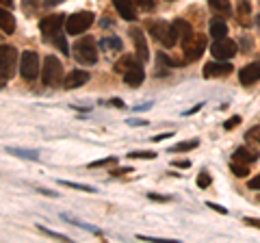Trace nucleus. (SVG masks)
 Listing matches in <instances>:
<instances>
[{"mask_svg":"<svg viewBox=\"0 0 260 243\" xmlns=\"http://www.w3.org/2000/svg\"><path fill=\"white\" fill-rule=\"evenodd\" d=\"M93 20H95V15L91 11L72 13V15H68V22H65V31H68V35H80L91 28Z\"/></svg>","mask_w":260,"mask_h":243,"instance_id":"1","label":"nucleus"},{"mask_svg":"<svg viewBox=\"0 0 260 243\" xmlns=\"http://www.w3.org/2000/svg\"><path fill=\"white\" fill-rule=\"evenodd\" d=\"M150 33L154 35L156 42H160L165 48H174L178 44V33L174 28V24H167V22H152L150 24Z\"/></svg>","mask_w":260,"mask_h":243,"instance_id":"2","label":"nucleus"},{"mask_svg":"<svg viewBox=\"0 0 260 243\" xmlns=\"http://www.w3.org/2000/svg\"><path fill=\"white\" fill-rule=\"evenodd\" d=\"M74 59L83 66H93L98 61V50H95V42L91 37H83L80 42L74 46Z\"/></svg>","mask_w":260,"mask_h":243,"instance_id":"3","label":"nucleus"},{"mask_svg":"<svg viewBox=\"0 0 260 243\" xmlns=\"http://www.w3.org/2000/svg\"><path fill=\"white\" fill-rule=\"evenodd\" d=\"M39 54L35 50H24L20 56V76L24 80H35L39 76Z\"/></svg>","mask_w":260,"mask_h":243,"instance_id":"4","label":"nucleus"},{"mask_svg":"<svg viewBox=\"0 0 260 243\" xmlns=\"http://www.w3.org/2000/svg\"><path fill=\"white\" fill-rule=\"evenodd\" d=\"M15 59H18V50L13 46L3 44L0 48V74H3V85H7V80H11L15 72Z\"/></svg>","mask_w":260,"mask_h":243,"instance_id":"5","label":"nucleus"},{"mask_svg":"<svg viewBox=\"0 0 260 243\" xmlns=\"http://www.w3.org/2000/svg\"><path fill=\"white\" fill-rule=\"evenodd\" d=\"M61 74H63L61 61L56 59L54 54H48L46 59H44V70H42V80H44V85L54 87V85L61 80Z\"/></svg>","mask_w":260,"mask_h":243,"instance_id":"6","label":"nucleus"},{"mask_svg":"<svg viewBox=\"0 0 260 243\" xmlns=\"http://www.w3.org/2000/svg\"><path fill=\"white\" fill-rule=\"evenodd\" d=\"M210 52H213L215 59L228 61V59H232V56L239 52V46H237V42H234V39L221 37V39H215V44L210 46Z\"/></svg>","mask_w":260,"mask_h":243,"instance_id":"7","label":"nucleus"},{"mask_svg":"<svg viewBox=\"0 0 260 243\" xmlns=\"http://www.w3.org/2000/svg\"><path fill=\"white\" fill-rule=\"evenodd\" d=\"M65 22H68V18H63L61 13L46 15V18L39 22V31H42V35H46V37H54L56 33H61V28L65 26Z\"/></svg>","mask_w":260,"mask_h":243,"instance_id":"8","label":"nucleus"},{"mask_svg":"<svg viewBox=\"0 0 260 243\" xmlns=\"http://www.w3.org/2000/svg\"><path fill=\"white\" fill-rule=\"evenodd\" d=\"M206 50V37L204 35H195L191 42L184 44V59L186 61H198Z\"/></svg>","mask_w":260,"mask_h":243,"instance_id":"9","label":"nucleus"},{"mask_svg":"<svg viewBox=\"0 0 260 243\" xmlns=\"http://www.w3.org/2000/svg\"><path fill=\"white\" fill-rule=\"evenodd\" d=\"M232 74V66L228 61H221V59H215L204 66V76L206 78H221V76H228Z\"/></svg>","mask_w":260,"mask_h":243,"instance_id":"10","label":"nucleus"},{"mask_svg":"<svg viewBox=\"0 0 260 243\" xmlns=\"http://www.w3.org/2000/svg\"><path fill=\"white\" fill-rule=\"evenodd\" d=\"M143 78H145V70L139 61H135L133 66L124 72V80H126L128 87H139L143 83Z\"/></svg>","mask_w":260,"mask_h":243,"instance_id":"11","label":"nucleus"},{"mask_svg":"<svg viewBox=\"0 0 260 243\" xmlns=\"http://www.w3.org/2000/svg\"><path fill=\"white\" fill-rule=\"evenodd\" d=\"M130 37H133V42H135L137 56H139V61H148L150 50H148V39H145L143 31H141V28H133V31H130Z\"/></svg>","mask_w":260,"mask_h":243,"instance_id":"12","label":"nucleus"},{"mask_svg":"<svg viewBox=\"0 0 260 243\" xmlns=\"http://www.w3.org/2000/svg\"><path fill=\"white\" fill-rule=\"evenodd\" d=\"M241 85H254L260 80V63H247L245 68H241L239 72Z\"/></svg>","mask_w":260,"mask_h":243,"instance_id":"13","label":"nucleus"},{"mask_svg":"<svg viewBox=\"0 0 260 243\" xmlns=\"http://www.w3.org/2000/svg\"><path fill=\"white\" fill-rule=\"evenodd\" d=\"M89 72H85V70H72L68 76H65V80H63V85L68 87V89H76V87H83V85H87L89 83Z\"/></svg>","mask_w":260,"mask_h":243,"instance_id":"14","label":"nucleus"},{"mask_svg":"<svg viewBox=\"0 0 260 243\" xmlns=\"http://www.w3.org/2000/svg\"><path fill=\"white\" fill-rule=\"evenodd\" d=\"M174 24V28H176V33H178V39L182 42V46L186 44V42H191V39L195 37V31H193V26L186 20H182V18H178V20H174L172 22Z\"/></svg>","mask_w":260,"mask_h":243,"instance_id":"15","label":"nucleus"},{"mask_svg":"<svg viewBox=\"0 0 260 243\" xmlns=\"http://www.w3.org/2000/svg\"><path fill=\"white\" fill-rule=\"evenodd\" d=\"M135 0H113V5H115V9H117V13L121 15L124 20H128V22H133L137 15H135Z\"/></svg>","mask_w":260,"mask_h":243,"instance_id":"16","label":"nucleus"},{"mask_svg":"<svg viewBox=\"0 0 260 243\" xmlns=\"http://www.w3.org/2000/svg\"><path fill=\"white\" fill-rule=\"evenodd\" d=\"M0 31H3L5 35H11L15 31V20H13V15L7 11V7L0 11Z\"/></svg>","mask_w":260,"mask_h":243,"instance_id":"17","label":"nucleus"},{"mask_svg":"<svg viewBox=\"0 0 260 243\" xmlns=\"http://www.w3.org/2000/svg\"><path fill=\"white\" fill-rule=\"evenodd\" d=\"M258 157L254 155V152H249L247 148H237L234 150V155H232V161L234 163H245V165H249V163H254Z\"/></svg>","mask_w":260,"mask_h":243,"instance_id":"18","label":"nucleus"},{"mask_svg":"<svg viewBox=\"0 0 260 243\" xmlns=\"http://www.w3.org/2000/svg\"><path fill=\"white\" fill-rule=\"evenodd\" d=\"M208 33L213 35L215 39H221V37H225V33H228V26H225V22H221V20H210V24H208Z\"/></svg>","mask_w":260,"mask_h":243,"instance_id":"19","label":"nucleus"},{"mask_svg":"<svg viewBox=\"0 0 260 243\" xmlns=\"http://www.w3.org/2000/svg\"><path fill=\"white\" fill-rule=\"evenodd\" d=\"M9 155H18L22 159H30V161H39V152L37 150H22V148H7Z\"/></svg>","mask_w":260,"mask_h":243,"instance_id":"20","label":"nucleus"},{"mask_svg":"<svg viewBox=\"0 0 260 243\" xmlns=\"http://www.w3.org/2000/svg\"><path fill=\"white\" fill-rule=\"evenodd\" d=\"M133 63H135V59H133L130 54H126V56H121V59L115 63V68H113V70L119 72V74H124V72H126L130 66H133Z\"/></svg>","mask_w":260,"mask_h":243,"instance_id":"21","label":"nucleus"},{"mask_svg":"<svg viewBox=\"0 0 260 243\" xmlns=\"http://www.w3.org/2000/svg\"><path fill=\"white\" fill-rule=\"evenodd\" d=\"M100 46L102 48H113V50H121V48H124V44H121L119 37H107V39H102Z\"/></svg>","mask_w":260,"mask_h":243,"instance_id":"22","label":"nucleus"},{"mask_svg":"<svg viewBox=\"0 0 260 243\" xmlns=\"http://www.w3.org/2000/svg\"><path fill=\"white\" fill-rule=\"evenodd\" d=\"M198 139H191V141H182V143H176L172 152H186V150H193V148H198Z\"/></svg>","mask_w":260,"mask_h":243,"instance_id":"23","label":"nucleus"},{"mask_svg":"<svg viewBox=\"0 0 260 243\" xmlns=\"http://www.w3.org/2000/svg\"><path fill=\"white\" fill-rule=\"evenodd\" d=\"M210 7H213L215 11L230 13V0H210Z\"/></svg>","mask_w":260,"mask_h":243,"instance_id":"24","label":"nucleus"},{"mask_svg":"<svg viewBox=\"0 0 260 243\" xmlns=\"http://www.w3.org/2000/svg\"><path fill=\"white\" fill-rule=\"evenodd\" d=\"M230 169H232V174L237 176V178H245V176H247V172H249V169H247V165H245V163H234V161H232Z\"/></svg>","mask_w":260,"mask_h":243,"instance_id":"25","label":"nucleus"},{"mask_svg":"<svg viewBox=\"0 0 260 243\" xmlns=\"http://www.w3.org/2000/svg\"><path fill=\"white\" fill-rule=\"evenodd\" d=\"M61 185H65V187H72V189H78V191H87V193H93L95 189L89 187V185H78V183H72V180H59Z\"/></svg>","mask_w":260,"mask_h":243,"instance_id":"26","label":"nucleus"},{"mask_svg":"<svg viewBox=\"0 0 260 243\" xmlns=\"http://www.w3.org/2000/svg\"><path fill=\"white\" fill-rule=\"evenodd\" d=\"M128 159H156V152H152V150H137V152H130Z\"/></svg>","mask_w":260,"mask_h":243,"instance_id":"27","label":"nucleus"},{"mask_svg":"<svg viewBox=\"0 0 260 243\" xmlns=\"http://www.w3.org/2000/svg\"><path fill=\"white\" fill-rule=\"evenodd\" d=\"M210 183H213V178H210L208 172H202V174L198 176V187H200V189H208Z\"/></svg>","mask_w":260,"mask_h":243,"instance_id":"28","label":"nucleus"},{"mask_svg":"<svg viewBox=\"0 0 260 243\" xmlns=\"http://www.w3.org/2000/svg\"><path fill=\"white\" fill-rule=\"evenodd\" d=\"M247 139H251V141H256V143H260V126H251L249 131H247Z\"/></svg>","mask_w":260,"mask_h":243,"instance_id":"29","label":"nucleus"},{"mask_svg":"<svg viewBox=\"0 0 260 243\" xmlns=\"http://www.w3.org/2000/svg\"><path fill=\"white\" fill-rule=\"evenodd\" d=\"M115 157H109V159H100V161H93V163H89V167H102V165H111V163H115Z\"/></svg>","mask_w":260,"mask_h":243,"instance_id":"30","label":"nucleus"},{"mask_svg":"<svg viewBox=\"0 0 260 243\" xmlns=\"http://www.w3.org/2000/svg\"><path fill=\"white\" fill-rule=\"evenodd\" d=\"M239 124H241V117H239V115H234V117H230V119L225 122L223 128H225V131H232V128H234V126H239Z\"/></svg>","mask_w":260,"mask_h":243,"instance_id":"31","label":"nucleus"},{"mask_svg":"<svg viewBox=\"0 0 260 243\" xmlns=\"http://www.w3.org/2000/svg\"><path fill=\"white\" fill-rule=\"evenodd\" d=\"M54 44H56V48H61V52H63V54H70L68 44H65V39H63V37H54Z\"/></svg>","mask_w":260,"mask_h":243,"instance_id":"32","label":"nucleus"},{"mask_svg":"<svg viewBox=\"0 0 260 243\" xmlns=\"http://www.w3.org/2000/svg\"><path fill=\"white\" fill-rule=\"evenodd\" d=\"M247 189H254V191H260V174L258 176H254L251 180L247 183Z\"/></svg>","mask_w":260,"mask_h":243,"instance_id":"33","label":"nucleus"},{"mask_svg":"<svg viewBox=\"0 0 260 243\" xmlns=\"http://www.w3.org/2000/svg\"><path fill=\"white\" fill-rule=\"evenodd\" d=\"M42 232H46V234H50V237H56V239H61V241H70L68 237H63V234H59V232H52V230H48V228H44V226H37Z\"/></svg>","mask_w":260,"mask_h":243,"instance_id":"34","label":"nucleus"},{"mask_svg":"<svg viewBox=\"0 0 260 243\" xmlns=\"http://www.w3.org/2000/svg\"><path fill=\"white\" fill-rule=\"evenodd\" d=\"M158 63L162 66V63H165V66H172V68H176V63L169 59V56H165V52H158Z\"/></svg>","mask_w":260,"mask_h":243,"instance_id":"35","label":"nucleus"},{"mask_svg":"<svg viewBox=\"0 0 260 243\" xmlns=\"http://www.w3.org/2000/svg\"><path fill=\"white\" fill-rule=\"evenodd\" d=\"M135 3L139 7H143V9H152L154 7V0H135Z\"/></svg>","mask_w":260,"mask_h":243,"instance_id":"36","label":"nucleus"},{"mask_svg":"<svg viewBox=\"0 0 260 243\" xmlns=\"http://www.w3.org/2000/svg\"><path fill=\"white\" fill-rule=\"evenodd\" d=\"M126 172H133V167H119V169H111V176H121Z\"/></svg>","mask_w":260,"mask_h":243,"instance_id":"37","label":"nucleus"},{"mask_svg":"<svg viewBox=\"0 0 260 243\" xmlns=\"http://www.w3.org/2000/svg\"><path fill=\"white\" fill-rule=\"evenodd\" d=\"M239 13H243V15H247V13H251V7H249L247 3H241V5H239Z\"/></svg>","mask_w":260,"mask_h":243,"instance_id":"38","label":"nucleus"},{"mask_svg":"<svg viewBox=\"0 0 260 243\" xmlns=\"http://www.w3.org/2000/svg\"><path fill=\"white\" fill-rule=\"evenodd\" d=\"M243 222L249 224V226H254V228H260V220H254V217H245Z\"/></svg>","mask_w":260,"mask_h":243,"instance_id":"39","label":"nucleus"},{"mask_svg":"<svg viewBox=\"0 0 260 243\" xmlns=\"http://www.w3.org/2000/svg\"><path fill=\"white\" fill-rule=\"evenodd\" d=\"M206 206H210V208H213V210H219V213H223V215L228 213V210H225L223 206H219V204H215V202H208V204H206Z\"/></svg>","mask_w":260,"mask_h":243,"instance_id":"40","label":"nucleus"},{"mask_svg":"<svg viewBox=\"0 0 260 243\" xmlns=\"http://www.w3.org/2000/svg\"><path fill=\"white\" fill-rule=\"evenodd\" d=\"M128 124L130 126H145L148 122H143V119H128Z\"/></svg>","mask_w":260,"mask_h":243,"instance_id":"41","label":"nucleus"},{"mask_svg":"<svg viewBox=\"0 0 260 243\" xmlns=\"http://www.w3.org/2000/svg\"><path fill=\"white\" fill-rule=\"evenodd\" d=\"M174 165L176 167H189L191 163H189V161H174Z\"/></svg>","mask_w":260,"mask_h":243,"instance_id":"42","label":"nucleus"},{"mask_svg":"<svg viewBox=\"0 0 260 243\" xmlns=\"http://www.w3.org/2000/svg\"><path fill=\"white\" fill-rule=\"evenodd\" d=\"M167 137H172V133H167V135H156V137H152L154 141H162V139H167Z\"/></svg>","mask_w":260,"mask_h":243,"instance_id":"43","label":"nucleus"},{"mask_svg":"<svg viewBox=\"0 0 260 243\" xmlns=\"http://www.w3.org/2000/svg\"><path fill=\"white\" fill-rule=\"evenodd\" d=\"M109 104H115V107H119V109H121V107H124V102H121L119 98H115V100H111Z\"/></svg>","mask_w":260,"mask_h":243,"instance_id":"44","label":"nucleus"},{"mask_svg":"<svg viewBox=\"0 0 260 243\" xmlns=\"http://www.w3.org/2000/svg\"><path fill=\"white\" fill-rule=\"evenodd\" d=\"M0 3H3V7H9V9L13 7V0H0Z\"/></svg>","mask_w":260,"mask_h":243,"instance_id":"45","label":"nucleus"},{"mask_svg":"<svg viewBox=\"0 0 260 243\" xmlns=\"http://www.w3.org/2000/svg\"><path fill=\"white\" fill-rule=\"evenodd\" d=\"M150 198H152V200H160V202H165V200H169V198H162V196H154V193H150Z\"/></svg>","mask_w":260,"mask_h":243,"instance_id":"46","label":"nucleus"},{"mask_svg":"<svg viewBox=\"0 0 260 243\" xmlns=\"http://www.w3.org/2000/svg\"><path fill=\"white\" fill-rule=\"evenodd\" d=\"M48 3H50V5H56V3H61V0H48Z\"/></svg>","mask_w":260,"mask_h":243,"instance_id":"47","label":"nucleus"},{"mask_svg":"<svg viewBox=\"0 0 260 243\" xmlns=\"http://www.w3.org/2000/svg\"><path fill=\"white\" fill-rule=\"evenodd\" d=\"M256 22H258V26H260V15H256Z\"/></svg>","mask_w":260,"mask_h":243,"instance_id":"48","label":"nucleus"},{"mask_svg":"<svg viewBox=\"0 0 260 243\" xmlns=\"http://www.w3.org/2000/svg\"><path fill=\"white\" fill-rule=\"evenodd\" d=\"M169 3H172V0H169Z\"/></svg>","mask_w":260,"mask_h":243,"instance_id":"49","label":"nucleus"},{"mask_svg":"<svg viewBox=\"0 0 260 243\" xmlns=\"http://www.w3.org/2000/svg\"><path fill=\"white\" fill-rule=\"evenodd\" d=\"M208 3H210V0H208Z\"/></svg>","mask_w":260,"mask_h":243,"instance_id":"50","label":"nucleus"}]
</instances>
